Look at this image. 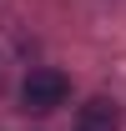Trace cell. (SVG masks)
<instances>
[{
	"label": "cell",
	"instance_id": "cell-2",
	"mask_svg": "<svg viewBox=\"0 0 126 131\" xmlns=\"http://www.w3.org/2000/svg\"><path fill=\"white\" fill-rule=\"evenodd\" d=\"M76 131H121V106L111 96H91L76 116Z\"/></svg>",
	"mask_w": 126,
	"mask_h": 131
},
{
	"label": "cell",
	"instance_id": "cell-1",
	"mask_svg": "<svg viewBox=\"0 0 126 131\" xmlns=\"http://www.w3.org/2000/svg\"><path fill=\"white\" fill-rule=\"evenodd\" d=\"M66 96H71V81H66L61 71H50V66H35L30 76L20 81L25 111H56V106H66Z\"/></svg>",
	"mask_w": 126,
	"mask_h": 131
}]
</instances>
